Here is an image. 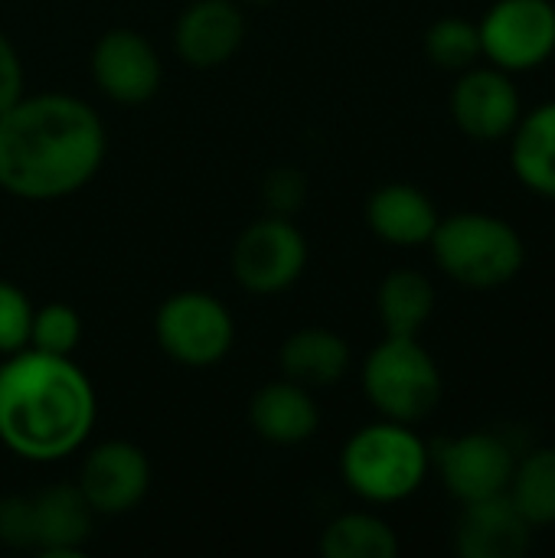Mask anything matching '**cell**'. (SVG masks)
<instances>
[{"label": "cell", "mask_w": 555, "mask_h": 558, "mask_svg": "<svg viewBox=\"0 0 555 558\" xmlns=\"http://www.w3.org/2000/svg\"><path fill=\"white\" fill-rule=\"evenodd\" d=\"M105 154V121L75 95H23L0 111V190L16 199L52 203L85 190Z\"/></svg>", "instance_id": "1"}, {"label": "cell", "mask_w": 555, "mask_h": 558, "mask_svg": "<svg viewBox=\"0 0 555 558\" xmlns=\"http://www.w3.org/2000/svg\"><path fill=\"white\" fill-rule=\"evenodd\" d=\"M98 418L95 386L72 356L16 350L0 363V445L29 464L75 454Z\"/></svg>", "instance_id": "2"}, {"label": "cell", "mask_w": 555, "mask_h": 558, "mask_svg": "<svg viewBox=\"0 0 555 558\" xmlns=\"http://www.w3.org/2000/svg\"><path fill=\"white\" fill-rule=\"evenodd\" d=\"M432 471V448L412 425L383 418L350 435L340 451L343 484L366 504H402L422 490Z\"/></svg>", "instance_id": "3"}, {"label": "cell", "mask_w": 555, "mask_h": 558, "mask_svg": "<svg viewBox=\"0 0 555 558\" xmlns=\"http://www.w3.org/2000/svg\"><path fill=\"white\" fill-rule=\"evenodd\" d=\"M435 265L471 291L510 284L527 265L523 235L494 213H455L438 219L432 235Z\"/></svg>", "instance_id": "4"}, {"label": "cell", "mask_w": 555, "mask_h": 558, "mask_svg": "<svg viewBox=\"0 0 555 558\" xmlns=\"http://www.w3.org/2000/svg\"><path fill=\"white\" fill-rule=\"evenodd\" d=\"M442 389V369L419 337L386 333L363 363V392L383 418L419 425L438 409Z\"/></svg>", "instance_id": "5"}, {"label": "cell", "mask_w": 555, "mask_h": 558, "mask_svg": "<svg viewBox=\"0 0 555 558\" xmlns=\"http://www.w3.org/2000/svg\"><path fill=\"white\" fill-rule=\"evenodd\" d=\"M154 337L167 360L206 369L229 356L236 343V320L219 298L206 291H177L157 307Z\"/></svg>", "instance_id": "6"}, {"label": "cell", "mask_w": 555, "mask_h": 558, "mask_svg": "<svg viewBox=\"0 0 555 558\" xmlns=\"http://www.w3.org/2000/svg\"><path fill=\"white\" fill-rule=\"evenodd\" d=\"M232 278L242 291L272 298L298 284L307 268V239L288 216H265L245 226L232 245Z\"/></svg>", "instance_id": "7"}, {"label": "cell", "mask_w": 555, "mask_h": 558, "mask_svg": "<svg viewBox=\"0 0 555 558\" xmlns=\"http://www.w3.org/2000/svg\"><path fill=\"white\" fill-rule=\"evenodd\" d=\"M484 59L510 75L546 65L555 52L553 0H497L478 23Z\"/></svg>", "instance_id": "8"}, {"label": "cell", "mask_w": 555, "mask_h": 558, "mask_svg": "<svg viewBox=\"0 0 555 558\" xmlns=\"http://www.w3.org/2000/svg\"><path fill=\"white\" fill-rule=\"evenodd\" d=\"M517 458L520 454L510 445V438L497 432H468V435L438 441L432 448V464L438 468L445 490L458 504H474V500L507 494Z\"/></svg>", "instance_id": "9"}, {"label": "cell", "mask_w": 555, "mask_h": 558, "mask_svg": "<svg viewBox=\"0 0 555 558\" xmlns=\"http://www.w3.org/2000/svg\"><path fill=\"white\" fill-rule=\"evenodd\" d=\"M92 82L118 105H144L160 92L164 62L154 43L128 26L108 29L92 46Z\"/></svg>", "instance_id": "10"}, {"label": "cell", "mask_w": 555, "mask_h": 558, "mask_svg": "<svg viewBox=\"0 0 555 558\" xmlns=\"http://www.w3.org/2000/svg\"><path fill=\"white\" fill-rule=\"evenodd\" d=\"M523 114L514 75L497 65H471L458 72L451 88V118L461 134L481 144L510 137Z\"/></svg>", "instance_id": "11"}, {"label": "cell", "mask_w": 555, "mask_h": 558, "mask_svg": "<svg viewBox=\"0 0 555 558\" xmlns=\"http://www.w3.org/2000/svg\"><path fill=\"white\" fill-rule=\"evenodd\" d=\"M75 487L95 517H124L150 490V461L131 441H101L85 454Z\"/></svg>", "instance_id": "12"}, {"label": "cell", "mask_w": 555, "mask_h": 558, "mask_svg": "<svg viewBox=\"0 0 555 558\" xmlns=\"http://www.w3.org/2000/svg\"><path fill=\"white\" fill-rule=\"evenodd\" d=\"M245 39V13L236 0H193L173 23V49L190 69L226 65Z\"/></svg>", "instance_id": "13"}, {"label": "cell", "mask_w": 555, "mask_h": 558, "mask_svg": "<svg viewBox=\"0 0 555 558\" xmlns=\"http://www.w3.org/2000/svg\"><path fill=\"white\" fill-rule=\"evenodd\" d=\"M455 523V553L461 558H523L533 546V526L510 494L461 504Z\"/></svg>", "instance_id": "14"}, {"label": "cell", "mask_w": 555, "mask_h": 558, "mask_svg": "<svg viewBox=\"0 0 555 558\" xmlns=\"http://www.w3.org/2000/svg\"><path fill=\"white\" fill-rule=\"evenodd\" d=\"M249 425L262 441L278 448H294L317 435L321 409L311 389L281 376L275 383H265L249 399Z\"/></svg>", "instance_id": "15"}, {"label": "cell", "mask_w": 555, "mask_h": 558, "mask_svg": "<svg viewBox=\"0 0 555 558\" xmlns=\"http://www.w3.org/2000/svg\"><path fill=\"white\" fill-rule=\"evenodd\" d=\"M92 520L95 513L75 484H52L33 497V549L43 558L82 556Z\"/></svg>", "instance_id": "16"}, {"label": "cell", "mask_w": 555, "mask_h": 558, "mask_svg": "<svg viewBox=\"0 0 555 558\" xmlns=\"http://www.w3.org/2000/svg\"><path fill=\"white\" fill-rule=\"evenodd\" d=\"M438 206L432 196L412 183H386L373 190L366 203V226L376 239L396 248H419L429 245L438 226Z\"/></svg>", "instance_id": "17"}, {"label": "cell", "mask_w": 555, "mask_h": 558, "mask_svg": "<svg viewBox=\"0 0 555 558\" xmlns=\"http://www.w3.org/2000/svg\"><path fill=\"white\" fill-rule=\"evenodd\" d=\"M278 369L311 392L337 386L350 369V343L327 327H301L281 343Z\"/></svg>", "instance_id": "18"}, {"label": "cell", "mask_w": 555, "mask_h": 558, "mask_svg": "<svg viewBox=\"0 0 555 558\" xmlns=\"http://www.w3.org/2000/svg\"><path fill=\"white\" fill-rule=\"evenodd\" d=\"M510 167L530 193L555 199V101L520 114L510 131Z\"/></svg>", "instance_id": "19"}, {"label": "cell", "mask_w": 555, "mask_h": 558, "mask_svg": "<svg viewBox=\"0 0 555 558\" xmlns=\"http://www.w3.org/2000/svg\"><path fill=\"white\" fill-rule=\"evenodd\" d=\"M376 311L389 337H419L435 314V284L415 268H396L379 281Z\"/></svg>", "instance_id": "20"}, {"label": "cell", "mask_w": 555, "mask_h": 558, "mask_svg": "<svg viewBox=\"0 0 555 558\" xmlns=\"http://www.w3.org/2000/svg\"><path fill=\"white\" fill-rule=\"evenodd\" d=\"M321 553L327 558H396L399 536L376 513H343L327 523Z\"/></svg>", "instance_id": "21"}, {"label": "cell", "mask_w": 555, "mask_h": 558, "mask_svg": "<svg viewBox=\"0 0 555 558\" xmlns=\"http://www.w3.org/2000/svg\"><path fill=\"white\" fill-rule=\"evenodd\" d=\"M507 494L533 530L555 526V448H533L517 458Z\"/></svg>", "instance_id": "22"}, {"label": "cell", "mask_w": 555, "mask_h": 558, "mask_svg": "<svg viewBox=\"0 0 555 558\" xmlns=\"http://www.w3.org/2000/svg\"><path fill=\"white\" fill-rule=\"evenodd\" d=\"M425 56L445 72H464L484 59L481 29L464 16H442L425 29Z\"/></svg>", "instance_id": "23"}, {"label": "cell", "mask_w": 555, "mask_h": 558, "mask_svg": "<svg viewBox=\"0 0 555 558\" xmlns=\"http://www.w3.org/2000/svg\"><path fill=\"white\" fill-rule=\"evenodd\" d=\"M82 343V314L72 304L52 301L33 311L29 324V350L49 356H72Z\"/></svg>", "instance_id": "24"}, {"label": "cell", "mask_w": 555, "mask_h": 558, "mask_svg": "<svg viewBox=\"0 0 555 558\" xmlns=\"http://www.w3.org/2000/svg\"><path fill=\"white\" fill-rule=\"evenodd\" d=\"M33 301L29 294L0 278V356H10L16 350H26L29 343V324H33Z\"/></svg>", "instance_id": "25"}, {"label": "cell", "mask_w": 555, "mask_h": 558, "mask_svg": "<svg viewBox=\"0 0 555 558\" xmlns=\"http://www.w3.org/2000/svg\"><path fill=\"white\" fill-rule=\"evenodd\" d=\"M307 199V177L298 167H275L262 180V203L272 216H294Z\"/></svg>", "instance_id": "26"}, {"label": "cell", "mask_w": 555, "mask_h": 558, "mask_svg": "<svg viewBox=\"0 0 555 558\" xmlns=\"http://www.w3.org/2000/svg\"><path fill=\"white\" fill-rule=\"evenodd\" d=\"M33 497L10 494L0 497V546L7 549H33Z\"/></svg>", "instance_id": "27"}, {"label": "cell", "mask_w": 555, "mask_h": 558, "mask_svg": "<svg viewBox=\"0 0 555 558\" xmlns=\"http://www.w3.org/2000/svg\"><path fill=\"white\" fill-rule=\"evenodd\" d=\"M26 75H23V62L16 46L7 39V33H0V111H7L16 98H23L26 92Z\"/></svg>", "instance_id": "28"}, {"label": "cell", "mask_w": 555, "mask_h": 558, "mask_svg": "<svg viewBox=\"0 0 555 558\" xmlns=\"http://www.w3.org/2000/svg\"><path fill=\"white\" fill-rule=\"evenodd\" d=\"M236 3H242V7H268L275 0H236Z\"/></svg>", "instance_id": "29"}]
</instances>
